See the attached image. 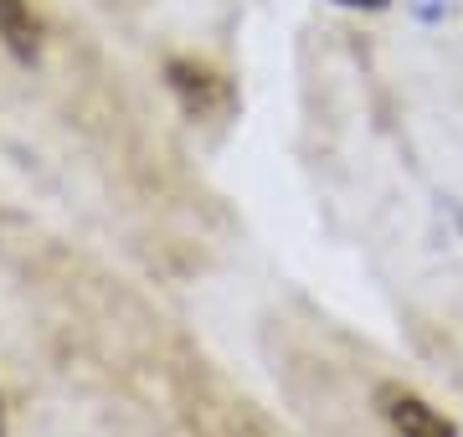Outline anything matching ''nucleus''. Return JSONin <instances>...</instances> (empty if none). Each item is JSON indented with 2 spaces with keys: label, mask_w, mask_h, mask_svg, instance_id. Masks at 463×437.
<instances>
[{
  "label": "nucleus",
  "mask_w": 463,
  "mask_h": 437,
  "mask_svg": "<svg viewBox=\"0 0 463 437\" xmlns=\"http://www.w3.org/2000/svg\"><path fill=\"white\" fill-rule=\"evenodd\" d=\"M165 83H170V93H175V103H181L191 118H201V124L227 118L232 103H237L232 78L222 68H212V62H201V57H170Z\"/></svg>",
  "instance_id": "nucleus-1"
},
{
  "label": "nucleus",
  "mask_w": 463,
  "mask_h": 437,
  "mask_svg": "<svg viewBox=\"0 0 463 437\" xmlns=\"http://www.w3.org/2000/svg\"><path fill=\"white\" fill-rule=\"evenodd\" d=\"M376 402H381L386 427H392L397 437H458V427H453L438 406L422 402V396L407 391V386H381Z\"/></svg>",
  "instance_id": "nucleus-2"
},
{
  "label": "nucleus",
  "mask_w": 463,
  "mask_h": 437,
  "mask_svg": "<svg viewBox=\"0 0 463 437\" xmlns=\"http://www.w3.org/2000/svg\"><path fill=\"white\" fill-rule=\"evenodd\" d=\"M0 42L11 47V57L36 62V51H42V21H36L32 0H0Z\"/></svg>",
  "instance_id": "nucleus-3"
},
{
  "label": "nucleus",
  "mask_w": 463,
  "mask_h": 437,
  "mask_svg": "<svg viewBox=\"0 0 463 437\" xmlns=\"http://www.w3.org/2000/svg\"><path fill=\"white\" fill-rule=\"evenodd\" d=\"M340 5H365V11H381L386 0H340Z\"/></svg>",
  "instance_id": "nucleus-4"
},
{
  "label": "nucleus",
  "mask_w": 463,
  "mask_h": 437,
  "mask_svg": "<svg viewBox=\"0 0 463 437\" xmlns=\"http://www.w3.org/2000/svg\"><path fill=\"white\" fill-rule=\"evenodd\" d=\"M0 437H5V406H0Z\"/></svg>",
  "instance_id": "nucleus-5"
},
{
  "label": "nucleus",
  "mask_w": 463,
  "mask_h": 437,
  "mask_svg": "<svg viewBox=\"0 0 463 437\" xmlns=\"http://www.w3.org/2000/svg\"><path fill=\"white\" fill-rule=\"evenodd\" d=\"M129 5H134V0H129Z\"/></svg>",
  "instance_id": "nucleus-6"
}]
</instances>
